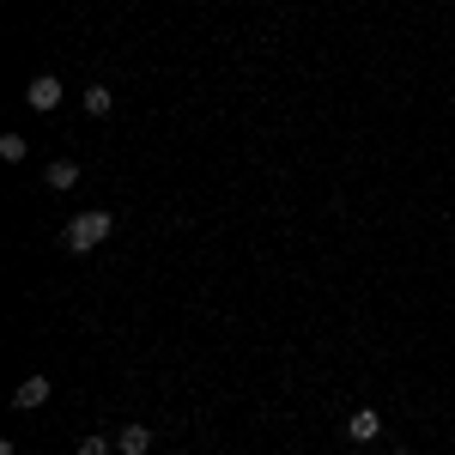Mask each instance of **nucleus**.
Returning <instances> with one entry per match:
<instances>
[{"instance_id": "nucleus-11", "label": "nucleus", "mask_w": 455, "mask_h": 455, "mask_svg": "<svg viewBox=\"0 0 455 455\" xmlns=\"http://www.w3.org/2000/svg\"><path fill=\"white\" fill-rule=\"evenodd\" d=\"M347 455H364V450H347Z\"/></svg>"}, {"instance_id": "nucleus-10", "label": "nucleus", "mask_w": 455, "mask_h": 455, "mask_svg": "<svg viewBox=\"0 0 455 455\" xmlns=\"http://www.w3.org/2000/svg\"><path fill=\"white\" fill-rule=\"evenodd\" d=\"M388 455H413V450H407V443H401V450H388Z\"/></svg>"}, {"instance_id": "nucleus-8", "label": "nucleus", "mask_w": 455, "mask_h": 455, "mask_svg": "<svg viewBox=\"0 0 455 455\" xmlns=\"http://www.w3.org/2000/svg\"><path fill=\"white\" fill-rule=\"evenodd\" d=\"M25 152H31V140H25V134H0V158H6V164H19Z\"/></svg>"}, {"instance_id": "nucleus-5", "label": "nucleus", "mask_w": 455, "mask_h": 455, "mask_svg": "<svg viewBox=\"0 0 455 455\" xmlns=\"http://www.w3.org/2000/svg\"><path fill=\"white\" fill-rule=\"evenodd\" d=\"M152 450V425H122L116 431V455H146Z\"/></svg>"}, {"instance_id": "nucleus-2", "label": "nucleus", "mask_w": 455, "mask_h": 455, "mask_svg": "<svg viewBox=\"0 0 455 455\" xmlns=\"http://www.w3.org/2000/svg\"><path fill=\"white\" fill-rule=\"evenodd\" d=\"M377 437H383V419H377V407H358V413L347 419V443H352V450H364V443H377Z\"/></svg>"}, {"instance_id": "nucleus-9", "label": "nucleus", "mask_w": 455, "mask_h": 455, "mask_svg": "<svg viewBox=\"0 0 455 455\" xmlns=\"http://www.w3.org/2000/svg\"><path fill=\"white\" fill-rule=\"evenodd\" d=\"M109 450H116V437H79L73 455H109Z\"/></svg>"}, {"instance_id": "nucleus-1", "label": "nucleus", "mask_w": 455, "mask_h": 455, "mask_svg": "<svg viewBox=\"0 0 455 455\" xmlns=\"http://www.w3.org/2000/svg\"><path fill=\"white\" fill-rule=\"evenodd\" d=\"M109 231H116V219H109L104 207H92V212H73V219H68V231H61V243H68L73 255H85V249H98V243H104Z\"/></svg>"}, {"instance_id": "nucleus-6", "label": "nucleus", "mask_w": 455, "mask_h": 455, "mask_svg": "<svg viewBox=\"0 0 455 455\" xmlns=\"http://www.w3.org/2000/svg\"><path fill=\"white\" fill-rule=\"evenodd\" d=\"M73 182H79V164H73V158H55V164L43 171V188H55V195H68Z\"/></svg>"}, {"instance_id": "nucleus-3", "label": "nucleus", "mask_w": 455, "mask_h": 455, "mask_svg": "<svg viewBox=\"0 0 455 455\" xmlns=\"http://www.w3.org/2000/svg\"><path fill=\"white\" fill-rule=\"evenodd\" d=\"M25 104L31 109H55L61 104V79H55V73H36L31 85H25Z\"/></svg>"}, {"instance_id": "nucleus-4", "label": "nucleus", "mask_w": 455, "mask_h": 455, "mask_svg": "<svg viewBox=\"0 0 455 455\" xmlns=\"http://www.w3.org/2000/svg\"><path fill=\"white\" fill-rule=\"evenodd\" d=\"M49 377H25V383L12 388V407H19V413H31V407H43V401H49Z\"/></svg>"}, {"instance_id": "nucleus-7", "label": "nucleus", "mask_w": 455, "mask_h": 455, "mask_svg": "<svg viewBox=\"0 0 455 455\" xmlns=\"http://www.w3.org/2000/svg\"><path fill=\"white\" fill-rule=\"evenodd\" d=\"M116 98H109V85H85V116H109Z\"/></svg>"}]
</instances>
